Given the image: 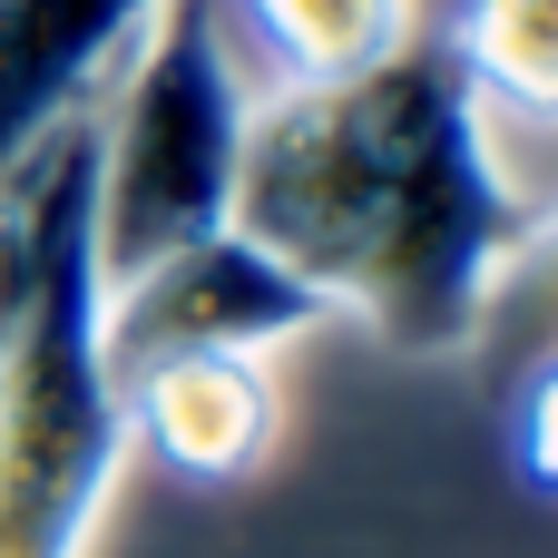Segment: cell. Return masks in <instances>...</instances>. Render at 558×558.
Wrapping results in <instances>:
<instances>
[{
	"instance_id": "cell-1",
	"label": "cell",
	"mask_w": 558,
	"mask_h": 558,
	"mask_svg": "<svg viewBox=\"0 0 558 558\" xmlns=\"http://www.w3.org/2000/svg\"><path fill=\"white\" fill-rule=\"evenodd\" d=\"M520 216L530 206L451 39L412 29L353 78L255 88L235 226L402 363H471Z\"/></svg>"
},
{
	"instance_id": "cell-2",
	"label": "cell",
	"mask_w": 558,
	"mask_h": 558,
	"mask_svg": "<svg viewBox=\"0 0 558 558\" xmlns=\"http://www.w3.org/2000/svg\"><path fill=\"white\" fill-rule=\"evenodd\" d=\"M88 118H98L88 255H98L108 294L235 226V167H245V128H255V59H245L226 0H157Z\"/></svg>"
},
{
	"instance_id": "cell-3",
	"label": "cell",
	"mask_w": 558,
	"mask_h": 558,
	"mask_svg": "<svg viewBox=\"0 0 558 558\" xmlns=\"http://www.w3.org/2000/svg\"><path fill=\"white\" fill-rule=\"evenodd\" d=\"M128 471V392L108 363L98 255L69 245L20 343L0 353V558H88Z\"/></svg>"
},
{
	"instance_id": "cell-4",
	"label": "cell",
	"mask_w": 558,
	"mask_h": 558,
	"mask_svg": "<svg viewBox=\"0 0 558 558\" xmlns=\"http://www.w3.org/2000/svg\"><path fill=\"white\" fill-rule=\"evenodd\" d=\"M314 324H333L314 304V284H294L245 226L147 265L137 284L108 294V363H177V353H235V363H275L284 343H304Z\"/></svg>"
},
{
	"instance_id": "cell-5",
	"label": "cell",
	"mask_w": 558,
	"mask_h": 558,
	"mask_svg": "<svg viewBox=\"0 0 558 558\" xmlns=\"http://www.w3.org/2000/svg\"><path fill=\"white\" fill-rule=\"evenodd\" d=\"M118 392H128V451H157L177 481H245L284 432L275 373L235 363V353L137 363V373H118Z\"/></svg>"
},
{
	"instance_id": "cell-6",
	"label": "cell",
	"mask_w": 558,
	"mask_h": 558,
	"mask_svg": "<svg viewBox=\"0 0 558 558\" xmlns=\"http://www.w3.org/2000/svg\"><path fill=\"white\" fill-rule=\"evenodd\" d=\"M147 10L157 0H0V177L108 88Z\"/></svg>"
},
{
	"instance_id": "cell-7",
	"label": "cell",
	"mask_w": 558,
	"mask_h": 558,
	"mask_svg": "<svg viewBox=\"0 0 558 558\" xmlns=\"http://www.w3.org/2000/svg\"><path fill=\"white\" fill-rule=\"evenodd\" d=\"M98 108V98H88ZM69 118L49 147H29L10 177H0V353L20 343L29 304L49 294L59 255L88 245V196H98V118Z\"/></svg>"
},
{
	"instance_id": "cell-8",
	"label": "cell",
	"mask_w": 558,
	"mask_h": 558,
	"mask_svg": "<svg viewBox=\"0 0 558 558\" xmlns=\"http://www.w3.org/2000/svg\"><path fill=\"white\" fill-rule=\"evenodd\" d=\"M245 59L275 69V88H324L412 39V0H226Z\"/></svg>"
},
{
	"instance_id": "cell-9",
	"label": "cell",
	"mask_w": 558,
	"mask_h": 558,
	"mask_svg": "<svg viewBox=\"0 0 558 558\" xmlns=\"http://www.w3.org/2000/svg\"><path fill=\"white\" fill-rule=\"evenodd\" d=\"M451 59L471 69L490 118L558 128V0H461Z\"/></svg>"
},
{
	"instance_id": "cell-10",
	"label": "cell",
	"mask_w": 558,
	"mask_h": 558,
	"mask_svg": "<svg viewBox=\"0 0 558 558\" xmlns=\"http://www.w3.org/2000/svg\"><path fill=\"white\" fill-rule=\"evenodd\" d=\"M471 353L490 373H530L558 353V206L549 216H520L500 275H490V304H481V333Z\"/></svg>"
},
{
	"instance_id": "cell-11",
	"label": "cell",
	"mask_w": 558,
	"mask_h": 558,
	"mask_svg": "<svg viewBox=\"0 0 558 558\" xmlns=\"http://www.w3.org/2000/svg\"><path fill=\"white\" fill-rule=\"evenodd\" d=\"M510 461H520L530 490H549V500H558V353L520 373V402H510Z\"/></svg>"
}]
</instances>
